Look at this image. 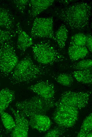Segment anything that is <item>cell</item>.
Listing matches in <instances>:
<instances>
[{"label": "cell", "instance_id": "5", "mask_svg": "<svg viewBox=\"0 0 92 137\" xmlns=\"http://www.w3.org/2000/svg\"><path fill=\"white\" fill-rule=\"evenodd\" d=\"M0 46V72L4 77L8 76L18 63L13 41H6Z\"/></svg>", "mask_w": 92, "mask_h": 137}, {"label": "cell", "instance_id": "28", "mask_svg": "<svg viewBox=\"0 0 92 137\" xmlns=\"http://www.w3.org/2000/svg\"><path fill=\"white\" fill-rule=\"evenodd\" d=\"M3 136L2 129L1 125L0 124V137H2Z\"/></svg>", "mask_w": 92, "mask_h": 137}, {"label": "cell", "instance_id": "22", "mask_svg": "<svg viewBox=\"0 0 92 137\" xmlns=\"http://www.w3.org/2000/svg\"><path fill=\"white\" fill-rule=\"evenodd\" d=\"M86 40V35L82 33L76 34L71 38L70 45L77 46H85Z\"/></svg>", "mask_w": 92, "mask_h": 137}, {"label": "cell", "instance_id": "18", "mask_svg": "<svg viewBox=\"0 0 92 137\" xmlns=\"http://www.w3.org/2000/svg\"><path fill=\"white\" fill-rule=\"evenodd\" d=\"M68 35V30L65 26L63 24L60 27L56 32L55 36L56 41L61 49H62L65 47Z\"/></svg>", "mask_w": 92, "mask_h": 137}, {"label": "cell", "instance_id": "10", "mask_svg": "<svg viewBox=\"0 0 92 137\" xmlns=\"http://www.w3.org/2000/svg\"><path fill=\"white\" fill-rule=\"evenodd\" d=\"M28 89L42 98L53 99L55 93L54 85L48 81H40L28 87Z\"/></svg>", "mask_w": 92, "mask_h": 137}, {"label": "cell", "instance_id": "2", "mask_svg": "<svg viewBox=\"0 0 92 137\" xmlns=\"http://www.w3.org/2000/svg\"><path fill=\"white\" fill-rule=\"evenodd\" d=\"M48 71L45 66L35 63L28 55L18 62L9 79L13 85L29 83L46 75Z\"/></svg>", "mask_w": 92, "mask_h": 137}, {"label": "cell", "instance_id": "26", "mask_svg": "<svg viewBox=\"0 0 92 137\" xmlns=\"http://www.w3.org/2000/svg\"><path fill=\"white\" fill-rule=\"evenodd\" d=\"M29 2V0H16L13 1L17 8L22 13H24Z\"/></svg>", "mask_w": 92, "mask_h": 137}, {"label": "cell", "instance_id": "27", "mask_svg": "<svg viewBox=\"0 0 92 137\" xmlns=\"http://www.w3.org/2000/svg\"><path fill=\"white\" fill-rule=\"evenodd\" d=\"M86 47L90 52L92 51V37L91 34H88L86 35Z\"/></svg>", "mask_w": 92, "mask_h": 137}, {"label": "cell", "instance_id": "4", "mask_svg": "<svg viewBox=\"0 0 92 137\" xmlns=\"http://www.w3.org/2000/svg\"><path fill=\"white\" fill-rule=\"evenodd\" d=\"M34 59L43 65H51L63 61L65 57L48 40L42 41L32 47Z\"/></svg>", "mask_w": 92, "mask_h": 137}, {"label": "cell", "instance_id": "24", "mask_svg": "<svg viewBox=\"0 0 92 137\" xmlns=\"http://www.w3.org/2000/svg\"><path fill=\"white\" fill-rule=\"evenodd\" d=\"M16 32L14 30L8 31L0 28V44L10 40L14 37Z\"/></svg>", "mask_w": 92, "mask_h": 137}, {"label": "cell", "instance_id": "20", "mask_svg": "<svg viewBox=\"0 0 92 137\" xmlns=\"http://www.w3.org/2000/svg\"><path fill=\"white\" fill-rule=\"evenodd\" d=\"M92 115L91 113L84 119L77 137H86L88 134L92 131Z\"/></svg>", "mask_w": 92, "mask_h": 137}, {"label": "cell", "instance_id": "1", "mask_svg": "<svg viewBox=\"0 0 92 137\" xmlns=\"http://www.w3.org/2000/svg\"><path fill=\"white\" fill-rule=\"evenodd\" d=\"M91 7L85 2H77L61 8L56 15L73 29L82 30L88 27L91 15Z\"/></svg>", "mask_w": 92, "mask_h": 137}, {"label": "cell", "instance_id": "3", "mask_svg": "<svg viewBox=\"0 0 92 137\" xmlns=\"http://www.w3.org/2000/svg\"><path fill=\"white\" fill-rule=\"evenodd\" d=\"M53 99H48L38 95L30 99L18 101L15 106L21 113L26 118L37 114L44 115L55 105Z\"/></svg>", "mask_w": 92, "mask_h": 137}, {"label": "cell", "instance_id": "9", "mask_svg": "<svg viewBox=\"0 0 92 137\" xmlns=\"http://www.w3.org/2000/svg\"><path fill=\"white\" fill-rule=\"evenodd\" d=\"M10 110L15 119V125L11 132L12 137H27L28 136L29 120L27 118L17 110L10 107Z\"/></svg>", "mask_w": 92, "mask_h": 137}, {"label": "cell", "instance_id": "15", "mask_svg": "<svg viewBox=\"0 0 92 137\" xmlns=\"http://www.w3.org/2000/svg\"><path fill=\"white\" fill-rule=\"evenodd\" d=\"M68 52L71 60L75 61L85 57L88 54L89 51L86 46L70 45Z\"/></svg>", "mask_w": 92, "mask_h": 137}, {"label": "cell", "instance_id": "11", "mask_svg": "<svg viewBox=\"0 0 92 137\" xmlns=\"http://www.w3.org/2000/svg\"><path fill=\"white\" fill-rule=\"evenodd\" d=\"M29 118V126L40 132L46 131L49 128L51 125L50 119L44 115H35Z\"/></svg>", "mask_w": 92, "mask_h": 137}, {"label": "cell", "instance_id": "14", "mask_svg": "<svg viewBox=\"0 0 92 137\" xmlns=\"http://www.w3.org/2000/svg\"><path fill=\"white\" fill-rule=\"evenodd\" d=\"M14 18L7 9L0 7V28L12 31L14 27Z\"/></svg>", "mask_w": 92, "mask_h": 137}, {"label": "cell", "instance_id": "8", "mask_svg": "<svg viewBox=\"0 0 92 137\" xmlns=\"http://www.w3.org/2000/svg\"><path fill=\"white\" fill-rule=\"evenodd\" d=\"M53 25V17L36 18L31 28L30 37L32 38H49L56 41Z\"/></svg>", "mask_w": 92, "mask_h": 137}, {"label": "cell", "instance_id": "6", "mask_svg": "<svg viewBox=\"0 0 92 137\" xmlns=\"http://www.w3.org/2000/svg\"><path fill=\"white\" fill-rule=\"evenodd\" d=\"M90 96V94L88 92L65 91L55 103V105L56 107L71 106L80 109L86 106Z\"/></svg>", "mask_w": 92, "mask_h": 137}, {"label": "cell", "instance_id": "17", "mask_svg": "<svg viewBox=\"0 0 92 137\" xmlns=\"http://www.w3.org/2000/svg\"><path fill=\"white\" fill-rule=\"evenodd\" d=\"M92 67L89 69L76 70L72 72L73 77L78 82L85 84L92 82Z\"/></svg>", "mask_w": 92, "mask_h": 137}, {"label": "cell", "instance_id": "29", "mask_svg": "<svg viewBox=\"0 0 92 137\" xmlns=\"http://www.w3.org/2000/svg\"><path fill=\"white\" fill-rule=\"evenodd\" d=\"M92 136V131L88 134L86 135V137H91Z\"/></svg>", "mask_w": 92, "mask_h": 137}, {"label": "cell", "instance_id": "16", "mask_svg": "<svg viewBox=\"0 0 92 137\" xmlns=\"http://www.w3.org/2000/svg\"><path fill=\"white\" fill-rule=\"evenodd\" d=\"M15 98V92L8 88L0 90V111H4Z\"/></svg>", "mask_w": 92, "mask_h": 137}, {"label": "cell", "instance_id": "7", "mask_svg": "<svg viewBox=\"0 0 92 137\" xmlns=\"http://www.w3.org/2000/svg\"><path fill=\"white\" fill-rule=\"evenodd\" d=\"M78 110L71 106L56 107L53 114V119L59 126L65 128L72 127L77 120Z\"/></svg>", "mask_w": 92, "mask_h": 137}, {"label": "cell", "instance_id": "13", "mask_svg": "<svg viewBox=\"0 0 92 137\" xmlns=\"http://www.w3.org/2000/svg\"><path fill=\"white\" fill-rule=\"evenodd\" d=\"M54 0H31L29 2L30 16L34 18L47 9L54 2Z\"/></svg>", "mask_w": 92, "mask_h": 137}, {"label": "cell", "instance_id": "12", "mask_svg": "<svg viewBox=\"0 0 92 137\" xmlns=\"http://www.w3.org/2000/svg\"><path fill=\"white\" fill-rule=\"evenodd\" d=\"M16 26V32L18 35L17 47L21 52L24 53L33 44V38L22 30L19 23H18Z\"/></svg>", "mask_w": 92, "mask_h": 137}, {"label": "cell", "instance_id": "23", "mask_svg": "<svg viewBox=\"0 0 92 137\" xmlns=\"http://www.w3.org/2000/svg\"><path fill=\"white\" fill-rule=\"evenodd\" d=\"M92 66V60L87 59L81 60L71 66L70 67L76 70H80L91 68Z\"/></svg>", "mask_w": 92, "mask_h": 137}, {"label": "cell", "instance_id": "25", "mask_svg": "<svg viewBox=\"0 0 92 137\" xmlns=\"http://www.w3.org/2000/svg\"><path fill=\"white\" fill-rule=\"evenodd\" d=\"M65 129L58 126L48 131L44 136L46 137H58L61 136L65 132Z\"/></svg>", "mask_w": 92, "mask_h": 137}, {"label": "cell", "instance_id": "21", "mask_svg": "<svg viewBox=\"0 0 92 137\" xmlns=\"http://www.w3.org/2000/svg\"><path fill=\"white\" fill-rule=\"evenodd\" d=\"M57 82L63 86H70L73 81V77L69 74L63 73L59 74L55 77Z\"/></svg>", "mask_w": 92, "mask_h": 137}, {"label": "cell", "instance_id": "19", "mask_svg": "<svg viewBox=\"0 0 92 137\" xmlns=\"http://www.w3.org/2000/svg\"><path fill=\"white\" fill-rule=\"evenodd\" d=\"M0 116L6 132L7 133L11 132L15 125V121L13 118L4 111H0Z\"/></svg>", "mask_w": 92, "mask_h": 137}]
</instances>
